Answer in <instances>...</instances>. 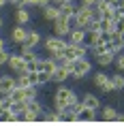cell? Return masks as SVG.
<instances>
[{
	"label": "cell",
	"instance_id": "9",
	"mask_svg": "<svg viewBox=\"0 0 124 126\" xmlns=\"http://www.w3.org/2000/svg\"><path fill=\"white\" fill-rule=\"evenodd\" d=\"M26 34H28V26H19V24H15V26L11 28L9 41H11L13 45H21V43L26 41Z\"/></svg>",
	"mask_w": 124,
	"mask_h": 126
},
{
	"label": "cell",
	"instance_id": "30",
	"mask_svg": "<svg viewBox=\"0 0 124 126\" xmlns=\"http://www.w3.org/2000/svg\"><path fill=\"white\" fill-rule=\"evenodd\" d=\"M47 83H52V75L45 71H39V88H45Z\"/></svg>",
	"mask_w": 124,
	"mask_h": 126
},
{
	"label": "cell",
	"instance_id": "12",
	"mask_svg": "<svg viewBox=\"0 0 124 126\" xmlns=\"http://www.w3.org/2000/svg\"><path fill=\"white\" fill-rule=\"evenodd\" d=\"M86 36H88V30L73 28L71 32H69V36H66V43L69 45H81V43H86Z\"/></svg>",
	"mask_w": 124,
	"mask_h": 126
},
{
	"label": "cell",
	"instance_id": "3",
	"mask_svg": "<svg viewBox=\"0 0 124 126\" xmlns=\"http://www.w3.org/2000/svg\"><path fill=\"white\" fill-rule=\"evenodd\" d=\"M94 17H96L94 7H86V4H79L77 2V13H75V17H71L73 28H84V30H88V24Z\"/></svg>",
	"mask_w": 124,
	"mask_h": 126
},
{
	"label": "cell",
	"instance_id": "8",
	"mask_svg": "<svg viewBox=\"0 0 124 126\" xmlns=\"http://www.w3.org/2000/svg\"><path fill=\"white\" fill-rule=\"evenodd\" d=\"M77 120L79 122H94V120H98V111L81 105V100H79L77 103Z\"/></svg>",
	"mask_w": 124,
	"mask_h": 126
},
{
	"label": "cell",
	"instance_id": "25",
	"mask_svg": "<svg viewBox=\"0 0 124 126\" xmlns=\"http://www.w3.org/2000/svg\"><path fill=\"white\" fill-rule=\"evenodd\" d=\"M101 32L103 34L116 32V19H103V17H101Z\"/></svg>",
	"mask_w": 124,
	"mask_h": 126
},
{
	"label": "cell",
	"instance_id": "6",
	"mask_svg": "<svg viewBox=\"0 0 124 126\" xmlns=\"http://www.w3.org/2000/svg\"><path fill=\"white\" fill-rule=\"evenodd\" d=\"M7 68H9L13 75L21 73V71H26V60L21 58V53H19V51H15V53H11V56H9Z\"/></svg>",
	"mask_w": 124,
	"mask_h": 126
},
{
	"label": "cell",
	"instance_id": "22",
	"mask_svg": "<svg viewBox=\"0 0 124 126\" xmlns=\"http://www.w3.org/2000/svg\"><path fill=\"white\" fill-rule=\"evenodd\" d=\"M17 51L21 53V58L26 60V64L28 62H34V60H39L41 56L36 53V49H28V47H24V45H17Z\"/></svg>",
	"mask_w": 124,
	"mask_h": 126
},
{
	"label": "cell",
	"instance_id": "33",
	"mask_svg": "<svg viewBox=\"0 0 124 126\" xmlns=\"http://www.w3.org/2000/svg\"><path fill=\"white\" fill-rule=\"evenodd\" d=\"M28 79H30V83H32V86L39 88V71H32V73H28Z\"/></svg>",
	"mask_w": 124,
	"mask_h": 126
},
{
	"label": "cell",
	"instance_id": "42",
	"mask_svg": "<svg viewBox=\"0 0 124 126\" xmlns=\"http://www.w3.org/2000/svg\"><path fill=\"white\" fill-rule=\"evenodd\" d=\"M0 77H2V75H0Z\"/></svg>",
	"mask_w": 124,
	"mask_h": 126
},
{
	"label": "cell",
	"instance_id": "27",
	"mask_svg": "<svg viewBox=\"0 0 124 126\" xmlns=\"http://www.w3.org/2000/svg\"><path fill=\"white\" fill-rule=\"evenodd\" d=\"M105 51H109V43H107V41H98L96 45L90 47V53H92V56H98V53H105Z\"/></svg>",
	"mask_w": 124,
	"mask_h": 126
},
{
	"label": "cell",
	"instance_id": "36",
	"mask_svg": "<svg viewBox=\"0 0 124 126\" xmlns=\"http://www.w3.org/2000/svg\"><path fill=\"white\" fill-rule=\"evenodd\" d=\"M116 122H124V113H120V111H118V118H116Z\"/></svg>",
	"mask_w": 124,
	"mask_h": 126
},
{
	"label": "cell",
	"instance_id": "35",
	"mask_svg": "<svg viewBox=\"0 0 124 126\" xmlns=\"http://www.w3.org/2000/svg\"><path fill=\"white\" fill-rule=\"evenodd\" d=\"M9 4H13V7H24V0H9Z\"/></svg>",
	"mask_w": 124,
	"mask_h": 126
},
{
	"label": "cell",
	"instance_id": "40",
	"mask_svg": "<svg viewBox=\"0 0 124 126\" xmlns=\"http://www.w3.org/2000/svg\"><path fill=\"white\" fill-rule=\"evenodd\" d=\"M2 26H4V19H2V17H0V30H2Z\"/></svg>",
	"mask_w": 124,
	"mask_h": 126
},
{
	"label": "cell",
	"instance_id": "4",
	"mask_svg": "<svg viewBox=\"0 0 124 126\" xmlns=\"http://www.w3.org/2000/svg\"><path fill=\"white\" fill-rule=\"evenodd\" d=\"M92 64L90 58H77V60H73V77L71 79L75 81H84L88 75H92Z\"/></svg>",
	"mask_w": 124,
	"mask_h": 126
},
{
	"label": "cell",
	"instance_id": "23",
	"mask_svg": "<svg viewBox=\"0 0 124 126\" xmlns=\"http://www.w3.org/2000/svg\"><path fill=\"white\" fill-rule=\"evenodd\" d=\"M111 86H113V92H124V73L116 71L111 75Z\"/></svg>",
	"mask_w": 124,
	"mask_h": 126
},
{
	"label": "cell",
	"instance_id": "26",
	"mask_svg": "<svg viewBox=\"0 0 124 126\" xmlns=\"http://www.w3.org/2000/svg\"><path fill=\"white\" fill-rule=\"evenodd\" d=\"M98 41H103V32H98V30H88V36H86V43L88 45H96Z\"/></svg>",
	"mask_w": 124,
	"mask_h": 126
},
{
	"label": "cell",
	"instance_id": "21",
	"mask_svg": "<svg viewBox=\"0 0 124 126\" xmlns=\"http://www.w3.org/2000/svg\"><path fill=\"white\" fill-rule=\"evenodd\" d=\"M26 111H30V113H34V115H43L45 113V107H43V103H41L39 98H34V100H28L26 103Z\"/></svg>",
	"mask_w": 124,
	"mask_h": 126
},
{
	"label": "cell",
	"instance_id": "29",
	"mask_svg": "<svg viewBox=\"0 0 124 126\" xmlns=\"http://www.w3.org/2000/svg\"><path fill=\"white\" fill-rule=\"evenodd\" d=\"M39 90H41V88H36V86H30V88H26V90H24V92H26V103H28V100L39 98Z\"/></svg>",
	"mask_w": 124,
	"mask_h": 126
},
{
	"label": "cell",
	"instance_id": "20",
	"mask_svg": "<svg viewBox=\"0 0 124 126\" xmlns=\"http://www.w3.org/2000/svg\"><path fill=\"white\" fill-rule=\"evenodd\" d=\"M58 9H60V15H64V17H75V13H77V2L66 0V2H62Z\"/></svg>",
	"mask_w": 124,
	"mask_h": 126
},
{
	"label": "cell",
	"instance_id": "41",
	"mask_svg": "<svg viewBox=\"0 0 124 126\" xmlns=\"http://www.w3.org/2000/svg\"><path fill=\"white\" fill-rule=\"evenodd\" d=\"M122 41H124V32H122Z\"/></svg>",
	"mask_w": 124,
	"mask_h": 126
},
{
	"label": "cell",
	"instance_id": "38",
	"mask_svg": "<svg viewBox=\"0 0 124 126\" xmlns=\"http://www.w3.org/2000/svg\"><path fill=\"white\" fill-rule=\"evenodd\" d=\"M7 4H9V0H0V9H4Z\"/></svg>",
	"mask_w": 124,
	"mask_h": 126
},
{
	"label": "cell",
	"instance_id": "7",
	"mask_svg": "<svg viewBox=\"0 0 124 126\" xmlns=\"http://www.w3.org/2000/svg\"><path fill=\"white\" fill-rule=\"evenodd\" d=\"M43 43V34H41V30H34V28H28V34H26V41L21 43L24 47H28V49H36V47Z\"/></svg>",
	"mask_w": 124,
	"mask_h": 126
},
{
	"label": "cell",
	"instance_id": "10",
	"mask_svg": "<svg viewBox=\"0 0 124 126\" xmlns=\"http://www.w3.org/2000/svg\"><path fill=\"white\" fill-rule=\"evenodd\" d=\"M13 19H15V24H19V26H28V24L32 21L30 9H28V7H15V11H13Z\"/></svg>",
	"mask_w": 124,
	"mask_h": 126
},
{
	"label": "cell",
	"instance_id": "13",
	"mask_svg": "<svg viewBox=\"0 0 124 126\" xmlns=\"http://www.w3.org/2000/svg\"><path fill=\"white\" fill-rule=\"evenodd\" d=\"M79 100H81V105L90 107V109H94V111H101V98H98L96 94H92V92H84L81 96H79Z\"/></svg>",
	"mask_w": 124,
	"mask_h": 126
},
{
	"label": "cell",
	"instance_id": "1",
	"mask_svg": "<svg viewBox=\"0 0 124 126\" xmlns=\"http://www.w3.org/2000/svg\"><path fill=\"white\" fill-rule=\"evenodd\" d=\"M52 109H56V111H64L66 107H75L79 103V94L73 90V88H69L66 83H58L56 86V90L52 92Z\"/></svg>",
	"mask_w": 124,
	"mask_h": 126
},
{
	"label": "cell",
	"instance_id": "14",
	"mask_svg": "<svg viewBox=\"0 0 124 126\" xmlns=\"http://www.w3.org/2000/svg\"><path fill=\"white\" fill-rule=\"evenodd\" d=\"M92 58H94V64H96V66H101V68H105V71H107L109 66H113L116 56H113L111 51H105V53H98V56H92Z\"/></svg>",
	"mask_w": 124,
	"mask_h": 126
},
{
	"label": "cell",
	"instance_id": "18",
	"mask_svg": "<svg viewBox=\"0 0 124 126\" xmlns=\"http://www.w3.org/2000/svg\"><path fill=\"white\" fill-rule=\"evenodd\" d=\"M116 118H118V109H116V107H111V105L101 107L98 120H103V122H116Z\"/></svg>",
	"mask_w": 124,
	"mask_h": 126
},
{
	"label": "cell",
	"instance_id": "2",
	"mask_svg": "<svg viewBox=\"0 0 124 126\" xmlns=\"http://www.w3.org/2000/svg\"><path fill=\"white\" fill-rule=\"evenodd\" d=\"M43 49H45L47 56H52V58H56V62H58V58L62 56V51H64V47L69 45L66 43V39H62V36H56V34H49V36H45L43 39Z\"/></svg>",
	"mask_w": 124,
	"mask_h": 126
},
{
	"label": "cell",
	"instance_id": "15",
	"mask_svg": "<svg viewBox=\"0 0 124 126\" xmlns=\"http://www.w3.org/2000/svg\"><path fill=\"white\" fill-rule=\"evenodd\" d=\"M41 15H43V19H45L47 24H52L53 19L60 17V9H58V4H47V7L41 9Z\"/></svg>",
	"mask_w": 124,
	"mask_h": 126
},
{
	"label": "cell",
	"instance_id": "39",
	"mask_svg": "<svg viewBox=\"0 0 124 126\" xmlns=\"http://www.w3.org/2000/svg\"><path fill=\"white\" fill-rule=\"evenodd\" d=\"M62 2H66V0H52V4H58V7L62 4Z\"/></svg>",
	"mask_w": 124,
	"mask_h": 126
},
{
	"label": "cell",
	"instance_id": "31",
	"mask_svg": "<svg viewBox=\"0 0 124 126\" xmlns=\"http://www.w3.org/2000/svg\"><path fill=\"white\" fill-rule=\"evenodd\" d=\"M113 66H116V71L124 73V51H120V53L116 56V60H113Z\"/></svg>",
	"mask_w": 124,
	"mask_h": 126
},
{
	"label": "cell",
	"instance_id": "11",
	"mask_svg": "<svg viewBox=\"0 0 124 126\" xmlns=\"http://www.w3.org/2000/svg\"><path fill=\"white\" fill-rule=\"evenodd\" d=\"M15 90V75L13 73H4L0 77V94L2 96H7Z\"/></svg>",
	"mask_w": 124,
	"mask_h": 126
},
{
	"label": "cell",
	"instance_id": "24",
	"mask_svg": "<svg viewBox=\"0 0 124 126\" xmlns=\"http://www.w3.org/2000/svg\"><path fill=\"white\" fill-rule=\"evenodd\" d=\"M43 122H62V113L56 111V109H45V113L41 115Z\"/></svg>",
	"mask_w": 124,
	"mask_h": 126
},
{
	"label": "cell",
	"instance_id": "37",
	"mask_svg": "<svg viewBox=\"0 0 124 126\" xmlns=\"http://www.w3.org/2000/svg\"><path fill=\"white\" fill-rule=\"evenodd\" d=\"M4 47H7V41H4L2 36H0V49H4Z\"/></svg>",
	"mask_w": 124,
	"mask_h": 126
},
{
	"label": "cell",
	"instance_id": "34",
	"mask_svg": "<svg viewBox=\"0 0 124 126\" xmlns=\"http://www.w3.org/2000/svg\"><path fill=\"white\" fill-rule=\"evenodd\" d=\"M77 2H79V4H86V7H94L98 0H77Z\"/></svg>",
	"mask_w": 124,
	"mask_h": 126
},
{
	"label": "cell",
	"instance_id": "32",
	"mask_svg": "<svg viewBox=\"0 0 124 126\" xmlns=\"http://www.w3.org/2000/svg\"><path fill=\"white\" fill-rule=\"evenodd\" d=\"M9 56H11V51H9L7 47H4V49H0V68H2V66H7Z\"/></svg>",
	"mask_w": 124,
	"mask_h": 126
},
{
	"label": "cell",
	"instance_id": "5",
	"mask_svg": "<svg viewBox=\"0 0 124 126\" xmlns=\"http://www.w3.org/2000/svg\"><path fill=\"white\" fill-rule=\"evenodd\" d=\"M71 30H73V21H71V17L60 15L58 19H53V21H52V34H56V36H62V39H66Z\"/></svg>",
	"mask_w": 124,
	"mask_h": 126
},
{
	"label": "cell",
	"instance_id": "28",
	"mask_svg": "<svg viewBox=\"0 0 124 126\" xmlns=\"http://www.w3.org/2000/svg\"><path fill=\"white\" fill-rule=\"evenodd\" d=\"M11 98H13L15 103H26V92H24L21 88H15L13 92H11Z\"/></svg>",
	"mask_w": 124,
	"mask_h": 126
},
{
	"label": "cell",
	"instance_id": "19",
	"mask_svg": "<svg viewBox=\"0 0 124 126\" xmlns=\"http://www.w3.org/2000/svg\"><path fill=\"white\" fill-rule=\"evenodd\" d=\"M109 79H111V75H107L105 68H103V71H98V73H92V86L96 88V90H98V88H103Z\"/></svg>",
	"mask_w": 124,
	"mask_h": 126
},
{
	"label": "cell",
	"instance_id": "17",
	"mask_svg": "<svg viewBox=\"0 0 124 126\" xmlns=\"http://www.w3.org/2000/svg\"><path fill=\"white\" fill-rule=\"evenodd\" d=\"M69 79H71V71L64 68V66H58L56 73L52 75V83H56V86H58V83H66Z\"/></svg>",
	"mask_w": 124,
	"mask_h": 126
},
{
	"label": "cell",
	"instance_id": "16",
	"mask_svg": "<svg viewBox=\"0 0 124 126\" xmlns=\"http://www.w3.org/2000/svg\"><path fill=\"white\" fill-rule=\"evenodd\" d=\"M39 64H41L39 71H45V73H49V75H53V73H56V68H58V62H56V58H52V56L41 58Z\"/></svg>",
	"mask_w": 124,
	"mask_h": 126
}]
</instances>
